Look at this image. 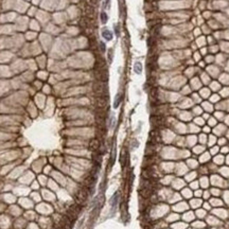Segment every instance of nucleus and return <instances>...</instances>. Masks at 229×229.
Returning a JSON list of instances; mask_svg holds the SVG:
<instances>
[{
    "instance_id": "obj_1",
    "label": "nucleus",
    "mask_w": 229,
    "mask_h": 229,
    "mask_svg": "<svg viewBox=\"0 0 229 229\" xmlns=\"http://www.w3.org/2000/svg\"><path fill=\"white\" fill-rule=\"evenodd\" d=\"M119 198H120V192L117 191V192L112 195V197L110 198V206H111V208H112V209H115V208L117 207L118 202H119Z\"/></svg>"
},
{
    "instance_id": "obj_2",
    "label": "nucleus",
    "mask_w": 229,
    "mask_h": 229,
    "mask_svg": "<svg viewBox=\"0 0 229 229\" xmlns=\"http://www.w3.org/2000/svg\"><path fill=\"white\" fill-rule=\"evenodd\" d=\"M102 36H103V38H104L105 40H108V41L111 40L112 37H113L111 31H109V30H107V29H105V30L102 31Z\"/></svg>"
},
{
    "instance_id": "obj_3",
    "label": "nucleus",
    "mask_w": 229,
    "mask_h": 229,
    "mask_svg": "<svg viewBox=\"0 0 229 229\" xmlns=\"http://www.w3.org/2000/svg\"><path fill=\"white\" fill-rule=\"evenodd\" d=\"M89 146H90L91 150L97 151L98 148L100 147V142H99V140H98V139H92V140L90 141V143H89Z\"/></svg>"
},
{
    "instance_id": "obj_4",
    "label": "nucleus",
    "mask_w": 229,
    "mask_h": 229,
    "mask_svg": "<svg viewBox=\"0 0 229 229\" xmlns=\"http://www.w3.org/2000/svg\"><path fill=\"white\" fill-rule=\"evenodd\" d=\"M134 71L137 73V74H140L142 72V64L140 62H137L135 63L134 65Z\"/></svg>"
},
{
    "instance_id": "obj_5",
    "label": "nucleus",
    "mask_w": 229,
    "mask_h": 229,
    "mask_svg": "<svg viewBox=\"0 0 229 229\" xmlns=\"http://www.w3.org/2000/svg\"><path fill=\"white\" fill-rule=\"evenodd\" d=\"M106 103H107L106 98L101 97V98L98 99V106H100L101 108H102V107H105V106H106Z\"/></svg>"
},
{
    "instance_id": "obj_6",
    "label": "nucleus",
    "mask_w": 229,
    "mask_h": 229,
    "mask_svg": "<svg viewBox=\"0 0 229 229\" xmlns=\"http://www.w3.org/2000/svg\"><path fill=\"white\" fill-rule=\"evenodd\" d=\"M120 102H121V95L118 94L116 96V99H115V102H113V108H118L120 105Z\"/></svg>"
},
{
    "instance_id": "obj_7",
    "label": "nucleus",
    "mask_w": 229,
    "mask_h": 229,
    "mask_svg": "<svg viewBox=\"0 0 229 229\" xmlns=\"http://www.w3.org/2000/svg\"><path fill=\"white\" fill-rule=\"evenodd\" d=\"M107 20H108L107 14H106L105 12H102V13H101V21H102V24H106Z\"/></svg>"
},
{
    "instance_id": "obj_8",
    "label": "nucleus",
    "mask_w": 229,
    "mask_h": 229,
    "mask_svg": "<svg viewBox=\"0 0 229 229\" xmlns=\"http://www.w3.org/2000/svg\"><path fill=\"white\" fill-rule=\"evenodd\" d=\"M112 56H113V51H112V49H110V50L108 51V60H109V63L112 62Z\"/></svg>"
},
{
    "instance_id": "obj_9",
    "label": "nucleus",
    "mask_w": 229,
    "mask_h": 229,
    "mask_svg": "<svg viewBox=\"0 0 229 229\" xmlns=\"http://www.w3.org/2000/svg\"><path fill=\"white\" fill-rule=\"evenodd\" d=\"M100 47H101V51L102 52H105V50H106V47H105V44L104 42H100Z\"/></svg>"
},
{
    "instance_id": "obj_10",
    "label": "nucleus",
    "mask_w": 229,
    "mask_h": 229,
    "mask_svg": "<svg viewBox=\"0 0 229 229\" xmlns=\"http://www.w3.org/2000/svg\"><path fill=\"white\" fill-rule=\"evenodd\" d=\"M115 30H116L117 35H119V27H118V26H115Z\"/></svg>"
}]
</instances>
